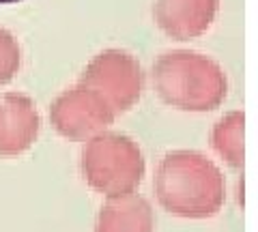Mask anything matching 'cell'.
Returning a JSON list of instances; mask_svg holds the SVG:
<instances>
[{
	"label": "cell",
	"instance_id": "cell-3",
	"mask_svg": "<svg viewBox=\"0 0 258 232\" xmlns=\"http://www.w3.org/2000/svg\"><path fill=\"white\" fill-rule=\"evenodd\" d=\"M82 177L95 191L108 196L134 194L144 177V157L132 138L99 131L82 148Z\"/></svg>",
	"mask_w": 258,
	"mask_h": 232
},
{
	"label": "cell",
	"instance_id": "cell-8",
	"mask_svg": "<svg viewBox=\"0 0 258 232\" xmlns=\"http://www.w3.org/2000/svg\"><path fill=\"white\" fill-rule=\"evenodd\" d=\"M155 219H153L151 204L140 196H118L110 198L108 204L97 217L95 232H153Z\"/></svg>",
	"mask_w": 258,
	"mask_h": 232
},
{
	"label": "cell",
	"instance_id": "cell-11",
	"mask_svg": "<svg viewBox=\"0 0 258 232\" xmlns=\"http://www.w3.org/2000/svg\"><path fill=\"white\" fill-rule=\"evenodd\" d=\"M11 3H18V0H0V5H11Z\"/></svg>",
	"mask_w": 258,
	"mask_h": 232
},
{
	"label": "cell",
	"instance_id": "cell-2",
	"mask_svg": "<svg viewBox=\"0 0 258 232\" xmlns=\"http://www.w3.org/2000/svg\"><path fill=\"white\" fill-rule=\"evenodd\" d=\"M153 84L168 106L185 112H211L222 106L228 93L222 67L189 50L161 54L153 65Z\"/></svg>",
	"mask_w": 258,
	"mask_h": 232
},
{
	"label": "cell",
	"instance_id": "cell-1",
	"mask_svg": "<svg viewBox=\"0 0 258 232\" xmlns=\"http://www.w3.org/2000/svg\"><path fill=\"white\" fill-rule=\"evenodd\" d=\"M155 194L168 213L207 219L224 204V177L211 159L196 150H172L157 168Z\"/></svg>",
	"mask_w": 258,
	"mask_h": 232
},
{
	"label": "cell",
	"instance_id": "cell-6",
	"mask_svg": "<svg viewBox=\"0 0 258 232\" xmlns=\"http://www.w3.org/2000/svg\"><path fill=\"white\" fill-rule=\"evenodd\" d=\"M217 9L220 0H155L153 13L168 37L187 41L211 28Z\"/></svg>",
	"mask_w": 258,
	"mask_h": 232
},
{
	"label": "cell",
	"instance_id": "cell-9",
	"mask_svg": "<svg viewBox=\"0 0 258 232\" xmlns=\"http://www.w3.org/2000/svg\"><path fill=\"white\" fill-rule=\"evenodd\" d=\"M243 123H245L243 112H230L213 127V133H211L213 148L235 168L243 166V159H245Z\"/></svg>",
	"mask_w": 258,
	"mask_h": 232
},
{
	"label": "cell",
	"instance_id": "cell-5",
	"mask_svg": "<svg viewBox=\"0 0 258 232\" xmlns=\"http://www.w3.org/2000/svg\"><path fill=\"white\" fill-rule=\"evenodd\" d=\"M116 112L110 103L84 84H76L60 93L50 108L54 129L69 140H86L114 123Z\"/></svg>",
	"mask_w": 258,
	"mask_h": 232
},
{
	"label": "cell",
	"instance_id": "cell-4",
	"mask_svg": "<svg viewBox=\"0 0 258 232\" xmlns=\"http://www.w3.org/2000/svg\"><path fill=\"white\" fill-rule=\"evenodd\" d=\"M80 84L101 95L110 108L120 114L138 103L144 89V73L132 54L123 50H106L86 65Z\"/></svg>",
	"mask_w": 258,
	"mask_h": 232
},
{
	"label": "cell",
	"instance_id": "cell-7",
	"mask_svg": "<svg viewBox=\"0 0 258 232\" xmlns=\"http://www.w3.org/2000/svg\"><path fill=\"white\" fill-rule=\"evenodd\" d=\"M41 129V118L30 97L7 93L0 101V155L13 157L32 146Z\"/></svg>",
	"mask_w": 258,
	"mask_h": 232
},
{
	"label": "cell",
	"instance_id": "cell-10",
	"mask_svg": "<svg viewBox=\"0 0 258 232\" xmlns=\"http://www.w3.org/2000/svg\"><path fill=\"white\" fill-rule=\"evenodd\" d=\"M22 65V52L15 39L9 30L0 28V86L11 82Z\"/></svg>",
	"mask_w": 258,
	"mask_h": 232
}]
</instances>
